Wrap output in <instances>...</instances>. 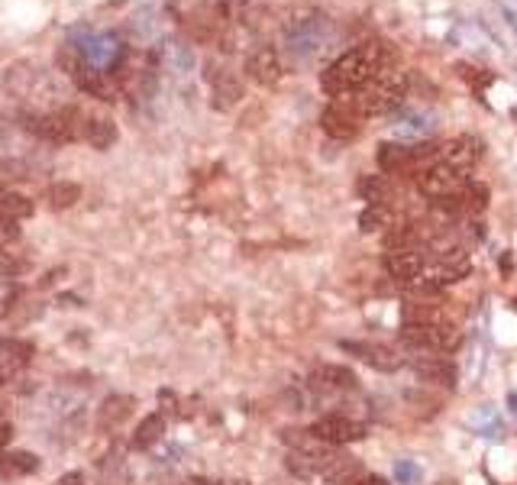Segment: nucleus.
I'll return each mask as SVG.
<instances>
[{"label":"nucleus","instance_id":"15","mask_svg":"<svg viewBox=\"0 0 517 485\" xmlns=\"http://www.w3.org/2000/svg\"><path fill=\"white\" fill-rule=\"evenodd\" d=\"M39 469L36 453L29 449H17V453H4L0 457V479H13V476H29Z\"/></svg>","mask_w":517,"mask_h":485},{"label":"nucleus","instance_id":"16","mask_svg":"<svg viewBox=\"0 0 517 485\" xmlns=\"http://www.w3.org/2000/svg\"><path fill=\"white\" fill-rule=\"evenodd\" d=\"M162 433H165V417H162V414H149V417H146V421H139V427H136L133 447L136 449L155 447V443L162 441Z\"/></svg>","mask_w":517,"mask_h":485},{"label":"nucleus","instance_id":"3","mask_svg":"<svg viewBox=\"0 0 517 485\" xmlns=\"http://www.w3.org/2000/svg\"><path fill=\"white\" fill-rule=\"evenodd\" d=\"M333 45V23L323 13H307V17L291 20L285 29V52L295 62H314Z\"/></svg>","mask_w":517,"mask_h":485},{"label":"nucleus","instance_id":"32","mask_svg":"<svg viewBox=\"0 0 517 485\" xmlns=\"http://www.w3.org/2000/svg\"><path fill=\"white\" fill-rule=\"evenodd\" d=\"M511 408H514V414H517V392L511 395Z\"/></svg>","mask_w":517,"mask_h":485},{"label":"nucleus","instance_id":"23","mask_svg":"<svg viewBox=\"0 0 517 485\" xmlns=\"http://www.w3.org/2000/svg\"><path fill=\"white\" fill-rule=\"evenodd\" d=\"M159 411H162V417L179 411V395H175L171 388H159Z\"/></svg>","mask_w":517,"mask_h":485},{"label":"nucleus","instance_id":"30","mask_svg":"<svg viewBox=\"0 0 517 485\" xmlns=\"http://www.w3.org/2000/svg\"><path fill=\"white\" fill-rule=\"evenodd\" d=\"M356 485H388V482H385V479H378V476H362Z\"/></svg>","mask_w":517,"mask_h":485},{"label":"nucleus","instance_id":"20","mask_svg":"<svg viewBox=\"0 0 517 485\" xmlns=\"http://www.w3.org/2000/svg\"><path fill=\"white\" fill-rule=\"evenodd\" d=\"M0 214H7L10 220H27V217H33V201L17 195V191H4L0 195Z\"/></svg>","mask_w":517,"mask_h":485},{"label":"nucleus","instance_id":"26","mask_svg":"<svg viewBox=\"0 0 517 485\" xmlns=\"http://www.w3.org/2000/svg\"><path fill=\"white\" fill-rule=\"evenodd\" d=\"M13 236H20L17 220H10L7 214H0V240L7 242V240H13Z\"/></svg>","mask_w":517,"mask_h":485},{"label":"nucleus","instance_id":"24","mask_svg":"<svg viewBox=\"0 0 517 485\" xmlns=\"http://www.w3.org/2000/svg\"><path fill=\"white\" fill-rule=\"evenodd\" d=\"M359 191H362V198L366 201H372V204H378V201H382V181L378 179H366L362 181V185H359Z\"/></svg>","mask_w":517,"mask_h":485},{"label":"nucleus","instance_id":"1","mask_svg":"<svg viewBox=\"0 0 517 485\" xmlns=\"http://www.w3.org/2000/svg\"><path fill=\"white\" fill-rule=\"evenodd\" d=\"M392 62H394L392 52L382 43L353 45L349 52H343L339 59H333L327 65V72L321 75V84L330 98H353L356 91L366 88L369 81Z\"/></svg>","mask_w":517,"mask_h":485},{"label":"nucleus","instance_id":"10","mask_svg":"<svg viewBox=\"0 0 517 485\" xmlns=\"http://www.w3.org/2000/svg\"><path fill=\"white\" fill-rule=\"evenodd\" d=\"M321 476L327 479L330 485H356L359 479L366 476L362 473V463L353 457H330L327 463H323Z\"/></svg>","mask_w":517,"mask_h":485},{"label":"nucleus","instance_id":"2","mask_svg":"<svg viewBox=\"0 0 517 485\" xmlns=\"http://www.w3.org/2000/svg\"><path fill=\"white\" fill-rule=\"evenodd\" d=\"M72 45L78 62L91 72H104V75H120V68L130 59V45H126V36H120L116 29H88L78 27L72 29V36L65 39Z\"/></svg>","mask_w":517,"mask_h":485},{"label":"nucleus","instance_id":"5","mask_svg":"<svg viewBox=\"0 0 517 485\" xmlns=\"http://www.w3.org/2000/svg\"><path fill=\"white\" fill-rule=\"evenodd\" d=\"M385 266H388V272L398 282H410L414 285L424 275V252H420V246H398V250H388Z\"/></svg>","mask_w":517,"mask_h":485},{"label":"nucleus","instance_id":"25","mask_svg":"<svg viewBox=\"0 0 517 485\" xmlns=\"http://www.w3.org/2000/svg\"><path fill=\"white\" fill-rule=\"evenodd\" d=\"M394 476H398V482L414 485L420 479V469L414 466V463H398V466H394Z\"/></svg>","mask_w":517,"mask_h":485},{"label":"nucleus","instance_id":"12","mask_svg":"<svg viewBox=\"0 0 517 485\" xmlns=\"http://www.w3.org/2000/svg\"><path fill=\"white\" fill-rule=\"evenodd\" d=\"M323 130L330 136H337V139H353V136L359 133V123H356V114L349 107H330V110H323V117H321Z\"/></svg>","mask_w":517,"mask_h":485},{"label":"nucleus","instance_id":"9","mask_svg":"<svg viewBox=\"0 0 517 485\" xmlns=\"http://www.w3.org/2000/svg\"><path fill=\"white\" fill-rule=\"evenodd\" d=\"M414 372H418L424 382H433V386H453L456 382V366L446 356H418V360L410 362Z\"/></svg>","mask_w":517,"mask_h":485},{"label":"nucleus","instance_id":"31","mask_svg":"<svg viewBox=\"0 0 517 485\" xmlns=\"http://www.w3.org/2000/svg\"><path fill=\"white\" fill-rule=\"evenodd\" d=\"M181 485H217V482H211V479H187V482H181Z\"/></svg>","mask_w":517,"mask_h":485},{"label":"nucleus","instance_id":"19","mask_svg":"<svg viewBox=\"0 0 517 485\" xmlns=\"http://www.w3.org/2000/svg\"><path fill=\"white\" fill-rule=\"evenodd\" d=\"M45 198H49L52 211H68V207H75L81 201V185H75V181H55Z\"/></svg>","mask_w":517,"mask_h":485},{"label":"nucleus","instance_id":"6","mask_svg":"<svg viewBox=\"0 0 517 485\" xmlns=\"http://www.w3.org/2000/svg\"><path fill=\"white\" fill-rule=\"evenodd\" d=\"M246 72H250L252 81H258L262 88H272L278 78H282V59L272 45H258L252 49L250 59H246Z\"/></svg>","mask_w":517,"mask_h":485},{"label":"nucleus","instance_id":"4","mask_svg":"<svg viewBox=\"0 0 517 485\" xmlns=\"http://www.w3.org/2000/svg\"><path fill=\"white\" fill-rule=\"evenodd\" d=\"M311 431L327 447H343V443H356L366 437V427L359 421H353V417H346V414H327V417H321V421L314 424Z\"/></svg>","mask_w":517,"mask_h":485},{"label":"nucleus","instance_id":"33","mask_svg":"<svg viewBox=\"0 0 517 485\" xmlns=\"http://www.w3.org/2000/svg\"><path fill=\"white\" fill-rule=\"evenodd\" d=\"M227 485H250V482H227Z\"/></svg>","mask_w":517,"mask_h":485},{"label":"nucleus","instance_id":"13","mask_svg":"<svg viewBox=\"0 0 517 485\" xmlns=\"http://www.w3.org/2000/svg\"><path fill=\"white\" fill-rule=\"evenodd\" d=\"M81 139H88L94 149H110V146L116 143V123L110 117H88L84 120V133H81Z\"/></svg>","mask_w":517,"mask_h":485},{"label":"nucleus","instance_id":"27","mask_svg":"<svg viewBox=\"0 0 517 485\" xmlns=\"http://www.w3.org/2000/svg\"><path fill=\"white\" fill-rule=\"evenodd\" d=\"M10 437H13V427H10V421H4V417H0V449L7 447Z\"/></svg>","mask_w":517,"mask_h":485},{"label":"nucleus","instance_id":"21","mask_svg":"<svg viewBox=\"0 0 517 485\" xmlns=\"http://www.w3.org/2000/svg\"><path fill=\"white\" fill-rule=\"evenodd\" d=\"M29 262L20 256V252L7 250V246H0V275H20V272H27Z\"/></svg>","mask_w":517,"mask_h":485},{"label":"nucleus","instance_id":"22","mask_svg":"<svg viewBox=\"0 0 517 485\" xmlns=\"http://www.w3.org/2000/svg\"><path fill=\"white\" fill-rule=\"evenodd\" d=\"M359 227H362L366 234H372V230L385 227V211L378 204H369L366 211H362V217H359Z\"/></svg>","mask_w":517,"mask_h":485},{"label":"nucleus","instance_id":"8","mask_svg":"<svg viewBox=\"0 0 517 485\" xmlns=\"http://www.w3.org/2000/svg\"><path fill=\"white\" fill-rule=\"evenodd\" d=\"M343 350L346 353H356L359 360L369 362L372 369L378 372H394V369H402V356L388 346H378V343H343Z\"/></svg>","mask_w":517,"mask_h":485},{"label":"nucleus","instance_id":"17","mask_svg":"<svg viewBox=\"0 0 517 485\" xmlns=\"http://www.w3.org/2000/svg\"><path fill=\"white\" fill-rule=\"evenodd\" d=\"M394 130L402 136H424L433 130V117L430 114H424V110H402L398 114V123H394Z\"/></svg>","mask_w":517,"mask_h":485},{"label":"nucleus","instance_id":"14","mask_svg":"<svg viewBox=\"0 0 517 485\" xmlns=\"http://www.w3.org/2000/svg\"><path fill=\"white\" fill-rule=\"evenodd\" d=\"M130 414H133V398H130V395H110L107 402L100 404L98 421H100V427L114 431V427H120V424H123Z\"/></svg>","mask_w":517,"mask_h":485},{"label":"nucleus","instance_id":"29","mask_svg":"<svg viewBox=\"0 0 517 485\" xmlns=\"http://www.w3.org/2000/svg\"><path fill=\"white\" fill-rule=\"evenodd\" d=\"M62 272H65V269H52V272H49V275H45V279H43V285H45V288L55 285V282H59V275H62Z\"/></svg>","mask_w":517,"mask_h":485},{"label":"nucleus","instance_id":"7","mask_svg":"<svg viewBox=\"0 0 517 485\" xmlns=\"http://www.w3.org/2000/svg\"><path fill=\"white\" fill-rule=\"evenodd\" d=\"M33 360V346L27 340H0V386H7L20 369H27Z\"/></svg>","mask_w":517,"mask_h":485},{"label":"nucleus","instance_id":"18","mask_svg":"<svg viewBox=\"0 0 517 485\" xmlns=\"http://www.w3.org/2000/svg\"><path fill=\"white\" fill-rule=\"evenodd\" d=\"M314 386H323V388H356V376L343 366H321L314 372L311 378Z\"/></svg>","mask_w":517,"mask_h":485},{"label":"nucleus","instance_id":"11","mask_svg":"<svg viewBox=\"0 0 517 485\" xmlns=\"http://www.w3.org/2000/svg\"><path fill=\"white\" fill-rule=\"evenodd\" d=\"M207 81H211V88H214V110H230L233 104L243 98V84L233 78L230 72L211 68V72H207Z\"/></svg>","mask_w":517,"mask_h":485},{"label":"nucleus","instance_id":"28","mask_svg":"<svg viewBox=\"0 0 517 485\" xmlns=\"http://www.w3.org/2000/svg\"><path fill=\"white\" fill-rule=\"evenodd\" d=\"M59 485H84V476L81 473H68V476L59 479Z\"/></svg>","mask_w":517,"mask_h":485}]
</instances>
